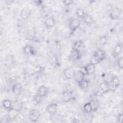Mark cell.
I'll return each mask as SVG.
<instances>
[{
    "label": "cell",
    "mask_w": 123,
    "mask_h": 123,
    "mask_svg": "<svg viewBox=\"0 0 123 123\" xmlns=\"http://www.w3.org/2000/svg\"><path fill=\"white\" fill-rule=\"evenodd\" d=\"M80 24V20L78 18H73L69 21L68 26L72 34L74 33L78 28Z\"/></svg>",
    "instance_id": "obj_1"
},
{
    "label": "cell",
    "mask_w": 123,
    "mask_h": 123,
    "mask_svg": "<svg viewBox=\"0 0 123 123\" xmlns=\"http://www.w3.org/2000/svg\"><path fill=\"white\" fill-rule=\"evenodd\" d=\"M40 114L37 110L36 109H31L29 111L28 118L30 121L31 122H36L39 118Z\"/></svg>",
    "instance_id": "obj_2"
},
{
    "label": "cell",
    "mask_w": 123,
    "mask_h": 123,
    "mask_svg": "<svg viewBox=\"0 0 123 123\" xmlns=\"http://www.w3.org/2000/svg\"><path fill=\"white\" fill-rule=\"evenodd\" d=\"M37 32L35 28L31 27L28 28L25 32V37L26 39L28 40H33L36 36Z\"/></svg>",
    "instance_id": "obj_3"
},
{
    "label": "cell",
    "mask_w": 123,
    "mask_h": 123,
    "mask_svg": "<svg viewBox=\"0 0 123 123\" xmlns=\"http://www.w3.org/2000/svg\"><path fill=\"white\" fill-rule=\"evenodd\" d=\"M122 13V9L119 8H115L110 12L109 16L111 20H116L119 18Z\"/></svg>",
    "instance_id": "obj_4"
},
{
    "label": "cell",
    "mask_w": 123,
    "mask_h": 123,
    "mask_svg": "<svg viewBox=\"0 0 123 123\" xmlns=\"http://www.w3.org/2000/svg\"><path fill=\"white\" fill-rule=\"evenodd\" d=\"M63 74L64 77L67 79H71L74 78L75 71L73 69L71 68H67L64 69Z\"/></svg>",
    "instance_id": "obj_5"
},
{
    "label": "cell",
    "mask_w": 123,
    "mask_h": 123,
    "mask_svg": "<svg viewBox=\"0 0 123 123\" xmlns=\"http://www.w3.org/2000/svg\"><path fill=\"white\" fill-rule=\"evenodd\" d=\"M73 98V92L69 90H64L62 93V98L64 102L70 101Z\"/></svg>",
    "instance_id": "obj_6"
},
{
    "label": "cell",
    "mask_w": 123,
    "mask_h": 123,
    "mask_svg": "<svg viewBox=\"0 0 123 123\" xmlns=\"http://www.w3.org/2000/svg\"><path fill=\"white\" fill-rule=\"evenodd\" d=\"M23 86L19 83L14 84L12 88V93L15 96L20 95L23 91Z\"/></svg>",
    "instance_id": "obj_7"
},
{
    "label": "cell",
    "mask_w": 123,
    "mask_h": 123,
    "mask_svg": "<svg viewBox=\"0 0 123 123\" xmlns=\"http://www.w3.org/2000/svg\"><path fill=\"white\" fill-rule=\"evenodd\" d=\"M58 105L56 103H51L46 108L47 112L50 115H54L57 111Z\"/></svg>",
    "instance_id": "obj_8"
},
{
    "label": "cell",
    "mask_w": 123,
    "mask_h": 123,
    "mask_svg": "<svg viewBox=\"0 0 123 123\" xmlns=\"http://www.w3.org/2000/svg\"><path fill=\"white\" fill-rule=\"evenodd\" d=\"M23 52L25 54H29L31 55H35L37 54V50L31 45H27L23 48Z\"/></svg>",
    "instance_id": "obj_9"
},
{
    "label": "cell",
    "mask_w": 123,
    "mask_h": 123,
    "mask_svg": "<svg viewBox=\"0 0 123 123\" xmlns=\"http://www.w3.org/2000/svg\"><path fill=\"white\" fill-rule=\"evenodd\" d=\"M32 12V11L28 8H23L20 12V17L22 19L26 20L29 18Z\"/></svg>",
    "instance_id": "obj_10"
},
{
    "label": "cell",
    "mask_w": 123,
    "mask_h": 123,
    "mask_svg": "<svg viewBox=\"0 0 123 123\" xmlns=\"http://www.w3.org/2000/svg\"><path fill=\"white\" fill-rule=\"evenodd\" d=\"M48 92H49L48 88L46 86L43 85H42L39 86V87L38 88L37 90V94L39 96H40V97H43L46 96L48 94Z\"/></svg>",
    "instance_id": "obj_11"
},
{
    "label": "cell",
    "mask_w": 123,
    "mask_h": 123,
    "mask_svg": "<svg viewBox=\"0 0 123 123\" xmlns=\"http://www.w3.org/2000/svg\"><path fill=\"white\" fill-rule=\"evenodd\" d=\"M85 75L86 74L84 73H83L80 70H79L77 72H75L74 78L75 81L78 84L85 78Z\"/></svg>",
    "instance_id": "obj_12"
},
{
    "label": "cell",
    "mask_w": 123,
    "mask_h": 123,
    "mask_svg": "<svg viewBox=\"0 0 123 123\" xmlns=\"http://www.w3.org/2000/svg\"><path fill=\"white\" fill-rule=\"evenodd\" d=\"M23 103L20 99L15 100L12 103V108L18 111H20L23 108Z\"/></svg>",
    "instance_id": "obj_13"
},
{
    "label": "cell",
    "mask_w": 123,
    "mask_h": 123,
    "mask_svg": "<svg viewBox=\"0 0 123 123\" xmlns=\"http://www.w3.org/2000/svg\"><path fill=\"white\" fill-rule=\"evenodd\" d=\"M55 23V19L53 16L48 17L45 21V25L48 29L52 28L54 26Z\"/></svg>",
    "instance_id": "obj_14"
},
{
    "label": "cell",
    "mask_w": 123,
    "mask_h": 123,
    "mask_svg": "<svg viewBox=\"0 0 123 123\" xmlns=\"http://www.w3.org/2000/svg\"><path fill=\"white\" fill-rule=\"evenodd\" d=\"M123 50V45L121 43H118L114 47L113 52V55L114 57L118 56L121 53Z\"/></svg>",
    "instance_id": "obj_15"
},
{
    "label": "cell",
    "mask_w": 123,
    "mask_h": 123,
    "mask_svg": "<svg viewBox=\"0 0 123 123\" xmlns=\"http://www.w3.org/2000/svg\"><path fill=\"white\" fill-rule=\"evenodd\" d=\"M8 112V116L9 117L10 120H14L17 117L18 113L20 112L18 111L11 108L9 109Z\"/></svg>",
    "instance_id": "obj_16"
},
{
    "label": "cell",
    "mask_w": 123,
    "mask_h": 123,
    "mask_svg": "<svg viewBox=\"0 0 123 123\" xmlns=\"http://www.w3.org/2000/svg\"><path fill=\"white\" fill-rule=\"evenodd\" d=\"M86 68L87 75H90L95 73V70H96L95 65H94L92 63H89L86 66Z\"/></svg>",
    "instance_id": "obj_17"
},
{
    "label": "cell",
    "mask_w": 123,
    "mask_h": 123,
    "mask_svg": "<svg viewBox=\"0 0 123 123\" xmlns=\"http://www.w3.org/2000/svg\"><path fill=\"white\" fill-rule=\"evenodd\" d=\"M108 84L110 85L111 90L114 89L120 85V80L117 77H115L113 78L111 82Z\"/></svg>",
    "instance_id": "obj_18"
},
{
    "label": "cell",
    "mask_w": 123,
    "mask_h": 123,
    "mask_svg": "<svg viewBox=\"0 0 123 123\" xmlns=\"http://www.w3.org/2000/svg\"><path fill=\"white\" fill-rule=\"evenodd\" d=\"M95 54L98 57L99 62L104 60L106 58V53H105V51H104L103 50H102L101 49H98L96 51Z\"/></svg>",
    "instance_id": "obj_19"
},
{
    "label": "cell",
    "mask_w": 123,
    "mask_h": 123,
    "mask_svg": "<svg viewBox=\"0 0 123 123\" xmlns=\"http://www.w3.org/2000/svg\"><path fill=\"white\" fill-rule=\"evenodd\" d=\"M73 48L81 53L83 49V42L81 40L77 41L74 43Z\"/></svg>",
    "instance_id": "obj_20"
},
{
    "label": "cell",
    "mask_w": 123,
    "mask_h": 123,
    "mask_svg": "<svg viewBox=\"0 0 123 123\" xmlns=\"http://www.w3.org/2000/svg\"><path fill=\"white\" fill-rule=\"evenodd\" d=\"M70 55L74 59L78 60L81 57V53L72 47L70 51Z\"/></svg>",
    "instance_id": "obj_21"
},
{
    "label": "cell",
    "mask_w": 123,
    "mask_h": 123,
    "mask_svg": "<svg viewBox=\"0 0 123 123\" xmlns=\"http://www.w3.org/2000/svg\"><path fill=\"white\" fill-rule=\"evenodd\" d=\"M82 18L84 22L87 26H90L92 24L93 22V18L90 15L88 14H85Z\"/></svg>",
    "instance_id": "obj_22"
},
{
    "label": "cell",
    "mask_w": 123,
    "mask_h": 123,
    "mask_svg": "<svg viewBox=\"0 0 123 123\" xmlns=\"http://www.w3.org/2000/svg\"><path fill=\"white\" fill-rule=\"evenodd\" d=\"M83 110L85 113H89L93 111L92 106L91 102H87L85 104L83 107Z\"/></svg>",
    "instance_id": "obj_23"
},
{
    "label": "cell",
    "mask_w": 123,
    "mask_h": 123,
    "mask_svg": "<svg viewBox=\"0 0 123 123\" xmlns=\"http://www.w3.org/2000/svg\"><path fill=\"white\" fill-rule=\"evenodd\" d=\"M99 87L104 92V93L107 92L111 90L110 85L107 83H102L100 84Z\"/></svg>",
    "instance_id": "obj_24"
},
{
    "label": "cell",
    "mask_w": 123,
    "mask_h": 123,
    "mask_svg": "<svg viewBox=\"0 0 123 123\" xmlns=\"http://www.w3.org/2000/svg\"><path fill=\"white\" fill-rule=\"evenodd\" d=\"M2 105L5 109L8 110L9 109L11 108L12 102L9 99H5L2 101Z\"/></svg>",
    "instance_id": "obj_25"
},
{
    "label": "cell",
    "mask_w": 123,
    "mask_h": 123,
    "mask_svg": "<svg viewBox=\"0 0 123 123\" xmlns=\"http://www.w3.org/2000/svg\"><path fill=\"white\" fill-rule=\"evenodd\" d=\"M78 84L81 88L85 89V88H86L88 86L89 82L87 79L84 78L83 80H82Z\"/></svg>",
    "instance_id": "obj_26"
},
{
    "label": "cell",
    "mask_w": 123,
    "mask_h": 123,
    "mask_svg": "<svg viewBox=\"0 0 123 123\" xmlns=\"http://www.w3.org/2000/svg\"><path fill=\"white\" fill-rule=\"evenodd\" d=\"M82 120H83V117L81 114L79 113H75L74 115L73 122L74 123H80Z\"/></svg>",
    "instance_id": "obj_27"
},
{
    "label": "cell",
    "mask_w": 123,
    "mask_h": 123,
    "mask_svg": "<svg viewBox=\"0 0 123 123\" xmlns=\"http://www.w3.org/2000/svg\"><path fill=\"white\" fill-rule=\"evenodd\" d=\"M99 62V60L98 58V57L97 56V55L94 53L91 57L90 60V63H92L94 65H96Z\"/></svg>",
    "instance_id": "obj_28"
},
{
    "label": "cell",
    "mask_w": 123,
    "mask_h": 123,
    "mask_svg": "<svg viewBox=\"0 0 123 123\" xmlns=\"http://www.w3.org/2000/svg\"><path fill=\"white\" fill-rule=\"evenodd\" d=\"M85 13L83 9L81 8H77L76 11V15L80 18H83L84 16Z\"/></svg>",
    "instance_id": "obj_29"
},
{
    "label": "cell",
    "mask_w": 123,
    "mask_h": 123,
    "mask_svg": "<svg viewBox=\"0 0 123 123\" xmlns=\"http://www.w3.org/2000/svg\"><path fill=\"white\" fill-rule=\"evenodd\" d=\"M108 40V37L107 36H101L99 38V42L101 45H105Z\"/></svg>",
    "instance_id": "obj_30"
},
{
    "label": "cell",
    "mask_w": 123,
    "mask_h": 123,
    "mask_svg": "<svg viewBox=\"0 0 123 123\" xmlns=\"http://www.w3.org/2000/svg\"><path fill=\"white\" fill-rule=\"evenodd\" d=\"M117 65L119 68L121 69H123V57H121L118 59L117 61Z\"/></svg>",
    "instance_id": "obj_31"
},
{
    "label": "cell",
    "mask_w": 123,
    "mask_h": 123,
    "mask_svg": "<svg viewBox=\"0 0 123 123\" xmlns=\"http://www.w3.org/2000/svg\"><path fill=\"white\" fill-rule=\"evenodd\" d=\"M44 70L43 67L41 66H36L33 68V70L35 73H39L42 72Z\"/></svg>",
    "instance_id": "obj_32"
},
{
    "label": "cell",
    "mask_w": 123,
    "mask_h": 123,
    "mask_svg": "<svg viewBox=\"0 0 123 123\" xmlns=\"http://www.w3.org/2000/svg\"><path fill=\"white\" fill-rule=\"evenodd\" d=\"M41 98H42L41 97H40V96H39L38 95H37V94L35 96H34V99L35 101L36 102V103L39 104L41 101Z\"/></svg>",
    "instance_id": "obj_33"
},
{
    "label": "cell",
    "mask_w": 123,
    "mask_h": 123,
    "mask_svg": "<svg viewBox=\"0 0 123 123\" xmlns=\"http://www.w3.org/2000/svg\"><path fill=\"white\" fill-rule=\"evenodd\" d=\"M104 93V92L99 88L98 87L95 91V95L96 96H100Z\"/></svg>",
    "instance_id": "obj_34"
},
{
    "label": "cell",
    "mask_w": 123,
    "mask_h": 123,
    "mask_svg": "<svg viewBox=\"0 0 123 123\" xmlns=\"http://www.w3.org/2000/svg\"><path fill=\"white\" fill-rule=\"evenodd\" d=\"M74 0H65L62 1V2L64 4V5L66 6L71 5L72 4L74 3Z\"/></svg>",
    "instance_id": "obj_35"
},
{
    "label": "cell",
    "mask_w": 123,
    "mask_h": 123,
    "mask_svg": "<svg viewBox=\"0 0 123 123\" xmlns=\"http://www.w3.org/2000/svg\"><path fill=\"white\" fill-rule=\"evenodd\" d=\"M18 119L20 121L22 122V121H23L24 120V119H25V117H24V115H23L22 113L19 112V113H18V115H17V117L15 119Z\"/></svg>",
    "instance_id": "obj_36"
},
{
    "label": "cell",
    "mask_w": 123,
    "mask_h": 123,
    "mask_svg": "<svg viewBox=\"0 0 123 123\" xmlns=\"http://www.w3.org/2000/svg\"><path fill=\"white\" fill-rule=\"evenodd\" d=\"M117 122L118 123H121L123 122V113L122 112L119 113L117 117Z\"/></svg>",
    "instance_id": "obj_37"
},
{
    "label": "cell",
    "mask_w": 123,
    "mask_h": 123,
    "mask_svg": "<svg viewBox=\"0 0 123 123\" xmlns=\"http://www.w3.org/2000/svg\"><path fill=\"white\" fill-rule=\"evenodd\" d=\"M34 2H35L36 5L38 6H39L41 5L42 4V3H43V1L42 0H35Z\"/></svg>",
    "instance_id": "obj_38"
},
{
    "label": "cell",
    "mask_w": 123,
    "mask_h": 123,
    "mask_svg": "<svg viewBox=\"0 0 123 123\" xmlns=\"http://www.w3.org/2000/svg\"><path fill=\"white\" fill-rule=\"evenodd\" d=\"M81 72H82L83 73H84L85 74H86V66H82L80 69Z\"/></svg>",
    "instance_id": "obj_39"
},
{
    "label": "cell",
    "mask_w": 123,
    "mask_h": 123,
    "mask_svg": "<svg viewBox=\"0 0 123 123\" xmlns=\"http://www.w3.org/2000/svg\"><path fill=\"white\" fill-rule=\"evenodd\" d=\"M9 52H10V53L11 54L14 55L15 54V50H14V49L13 48H11L10 49H9Z\"/></svg>",
    "instance_id": "obj_40"
}]
</instances>
